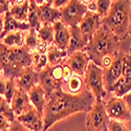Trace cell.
<instances>
[{
    "label": "cell",
    "mask_w": 131,
    "mask_h": 131,
    "mask_svg": "<svg viewBox=\"0 0 131 131\" xmlns=\"http://www.w3.org/2000/svg\"><path fill=\"white\" fill-rule=\"evenodd\" d=\"M39 16L42 24H50L61 20L60 9L52 7L46 2L39 5Z\"/></svg>",
    "instance_id": "19"
},
{
    "label": "cell",
    "mask_w": 131,
    "mask_h": 131,
    "mask_svg": "<svg viewBox=\"0 0 131 131\" xmlns=\"http://www.w3.org/2000/svg\"><path fill=\"white\" fill-rule=\"evenodd\" d=\"M28 1H34L38 5H41V4H43V1H44V0H28Z\"/></svg>",
    "instance_id": "45"
},
{
    "label": "cell",
    "mask_w": 131,
    "mask_h": 131,
    "mask_svg": "<svg viewBox=\"0 0 131 131\" xmlns=\"http://www.w3.org/2000/svg\"><path fill=\"white\" fill-rule=\"evenodd\" d=\"M54 36H53V45L59 49L66 50L68 47V43L70 39L69 28L64 25L61 21H57L53 23Z\"/></svg>",
    "instance_id": "17"
},
{
    "label": "cell",
    "mask_w": 131,
    "mask_h": 131,
    "mask_svg": "<svg viewBox=\"0 0 131 131\" xmlns=\"http://www.w3.org/2000/svg\"><path fill=\"white\" fill-rule=\"evenodd\" d=\"M69 32H70V39L68 43V47L66 49L68 57L75 51H84V49L86 48L89 42V39L84 36L79 25L69 26Z\"/></svg>",
    "instance_id": "12"
},
{
    "label": "cell",
    "mask_w": 131,
    "mask_h": 131,
    "mask_svg": "<svg viewBox=\"0 0 131 131\" xmlns=\"http://www.w3.org/2000/svg\"><path fill=\"white\" fill-rule=\"evenodd\" d=\"M38 32L35 28H31L29 29V32H28V35L25 37V41H24V45L27 46L30 50H35L37 45L39 44V38H38Z\"/></svg>",
    "instance_id": "30"
},
{
    "label": "cell",
    "mask_w": 131,
    "mask_h": 131,
    "mask_svg": "<svg viewBox=\"0 0 131 131\" xmlns=\"http://www.w3.org/2000/svg\"><path fill=\"white\" fill-rule=\"evenodd\" d=\"M48 47H49L48 44H46V43L40 41V42H39V44H38L37 47H36V49H35V51L38 52V53H46Z\"/></svg>",
    "instance_id": "40"
},
{
    "label": "cell",
    "mask_w": 131,
    "mask_h": 131,
    "mask_svg": "<svg viewBox=\"0 0 131 131\" xmlns=\"http://www.w3.org/2000/svg\"><path fill=\"white\" fill-rule=\"evenodd\" d=\"M108 130L109 131H129L127 127L116 119H110L108 123Z\"/></svg>",
    "instance_id": "34"
},
{
    "label": "cell",
    "mask_w": 131,
    "mask_h": 131,
    "mask_svg": "<svg viewBox=\"0 0 131 131\" xmlns=\"http://www.w3.org/2000/svg\"><path fill=\"white\" fill-rule=\"evenodd\" d=\"M38 38L41 42H44L46 44L50 45L53 43V36H54V29L53 26L50 24H43L41 28L37 31Z\"/></svg>",
    "instance_id": "26"
},
{
    "label": "cell",
    "mask_w": 131,
    "mask_h": 131,
    "mask_svg": "<svg viewBox=\"0 0 131 131\" xmlns=\"http://www.w3.org/2000/svg\"><path fill=\"white\" fill-rule=\"evenodd\" d=\"M9 122L3 115H0V131H8L9 129Z\"/></svg>",
    "instance_id": "38"
},
{
    "label": "cell",
    "mask_w": 131,
    "mask_h": 131,
    "mask_svg": "<svg viewBox=\"0 0 131 131\" xmlns=\"http://www.w3.org/2000/svg\"><path fill=\"white\" fill-rule=\"evenodd\" d=\"M82 2H83L84 4H86V5H88V4H90L91 2H94V0H82Z\"/></svg>",
    "instance_id": "46"
},
{
    "label": "cell",
    "mask_w": 131,
    "mask_h": 131,
    "mask_svg": "<svg viewBox=\"0 0 131 131\" xmlns=\"http://www.w3.org/2000/svg\"><path fill=\"white\" fill-rule=\"evenodd\" d=\"M123 56L124 52L118 51L117 54L114 57L111 65L104 71V83H105V89H107V91H109L110 87L122 77Z\"/></svg>",
    "instance_id": "9"
},
{
    "label": "cell",
    "mask_w": 131,
    "mask_h": 131,
    "mask_svg": "<svg viewBox=\"0 0 131 131\" xmlns=\"http://www.w3.org/2000/svg\"><path fill=\"white\" fill-rule=\"evenodd\" d=\"M48 65L47 54L46 53H38L32 51V66L37 72H40Z\"/></svg>",
    "instance_id": "27"
},
{
    "label": "cell",
    "mask_w": 131,
    "mask_h": 131,
    "mask_svg": "<svg viewBox=\"0 0 131 131\" xmlns=\"http://www.w3.org/2000/svg\"><path fill=\"white\" fill-rule=\"evenodd\" d=\"M0 115H3L5 118H7L9 123L16 119V114L10 107V104L6 102L3 95H0Z\"/></svg>",
    "instance_id": "28"
},
{
    "label": "cell",
    "mask_w": 131,
    "mask_h": 131,
    "mask_svg": "<svg viewBox=\"0 0 131 131\" xmlns=\"http://www.w3.org/2000/svg\"><path fill=\"white\" fill-rule=\"evenodd\" d=\"M110 92H114V95L116 97H123L127 93L131 91V80L127 79L125 77L119 78L109 89Z\"/></svg>",
    "instance_id": "21"
},
{
    "label": "cell",
    "mask_w": 131,
    "mask_h": 131,
    "mask_svg": "<svg viewBox=\"0 0 131 131\" xmlns=\"http://www.w3.org/2000/svg\"><path fill=\"white\" fill-rule=\"evenodd\" d=\"M111 0H96V12L101 17H105L111 7Z\"/></svg>",
    "instance_id": "32"
},
{
    "label": "cell",
    "mask_w": 131,
    "mask_h": 131,
    "mask_svg": "<svg viewBox=\"0 0 131 131\" xmlns=\"http://www.w3.org/2000/svg\"><path fill=\"white\" fill-rule=\"evenodd\" d=\"M84 75V82L87 89L93 93L95 101H102L103 97L106 96V89L104 87V69L93 62H90Z\"/></svg>",
    "instance_id": "5"
},
{
    "label": "cell",
    "mask_w": 131,
    "mask_h": 131,
    "mask_svg": "<svg viewBox=\"0 0 131 131\" xmlns=\"http://www.w3.org/2000/svg\"><path fill=\"white\" fill-rule=\"evenodd\" d=\"M106 112L111 119L121 122H128L131 119V111L121 97H111L105 105Z\"/></svg>",
    "instance_id": "8"
},
{
    "label": "cell",
    "mask_w": 131,
    "mask_h": 131,
    "mask_svg": "<svg viewBox=\"0 0 131 131\" xmlns=\"http://www.w3.org/2000/svg\"><path fill=\"white\" fill-rule=\"evenodd\" d=\"M128 35L131 36V15H130V23H129V30H128Z\"/></svg>",
    "instance_id": "47"
},
{
    "label": "cell",
    "mask_w": 131,
    "mask_h": 131,
    "mask_svg": "<svg viewBox=\"0 0 131 131\" xmlns=\"http://www.w3.org/2000/svg\"><path fill=\"white\" fill-rule=\"evenodd\" d=\"M16 90V83L15 80L10 79V80H6L5 81V92H4V99L6 100V102L8 104L12 103L13 100V96Z\"/></svg>",
    "instance_id": "31"
},
{
    "label": "cell",
    "mask_w": 131,
    "mask_h": 131,
    "mask_svg": "<svg viewBox=\"0 0 131 131\" xmlns=\"http://www.w3.org/2000/svg\"><path fill=\"white\" fill-rule=\"evenodd\" d=\"M26 0H15V5H20V4H23Z\"/></svg>",
    "instance_id": "44"
},
{
    "label": "cell",
    "mask_w": 131,
    "mask_h": 131,
    "mask_svg": "<svg viewBox=\"0 0 131 131\" xmlns=\"http://www.w3.org/2000/svg\"><path fill=\"white\" fill-rule=\"evenodd\" d=\"M123 100H124V102L126 103V105H127L128 109L131 111V91H130L129 93H127L126 95H124V96H123Z\"/></svg>",
    "instance_id": "42"
},
{
    "label": "cell",
    "mask_w": 131,
    "mask_h": 131,
    "mask_svg": "<svg viewBox=\"0 0 131 131\" xmlns=\"http://www.w3.org/2000/svg\"><path fill=\"white\" fill-rule=\"evenodd\" d=\"M110 117L106 112L103 101H95L92 109L87 114L86 127L87 131H107Z\"/></svg>",
    "instance_id": "7"
},
{
    "label": "cell",
    "mask_w": 131,
    "mask_h": 131,
    "mask_svg": "<svg viewBox=\"0 0 131 131\" xmlns=\"http://www.w3.org/2000/svg\"><path fill=\"white\" fill-rule=\"evenodd\" d=\"M31 106H32V104L29 100L28 93L26 91H24L23 89H21L16 86V90H15V93L13 96L12 103H10V107H12L15 114L17 116L23 114Z\"/></svg>",
    "instance_id": "15"
},
{
    "label": "cell",
    "mask_w": 131,
    "mask_h": 131,
    "mask_svg": "<svg viewBox=\"0 0 131 131\" xmlns=\"http://www.w3.org/2000/svg\"><path fill=\"white\" fill-rule=\"evenodd\" d=\"M71 77H72V70L67 66L66 64L63 65V82H64V84L67 83L70 80Z\"/></svg>",
    "instance_id": "37"
},
{
    "label": "cell",
    "mask_w": 131,
    "mask_h": 131,
    "mask_svg": "<svg viewBox=\"0 0 131 131\" xmlns=\"http://www.w3.org/2000/svg\"><path fill=\"white\" fill-rule=\"evenodd\" d=\"M15 83L17 87L23 89L26 92H29L32 87L39 84V72L35 70L32 65L31 66H27L15 80Z\"/></svg>",
    "instance_id": "13"
},
{
    "label": "cell",
    "mask_w": 131,
    "mask_h": 131,
    "mask_svg": "<svg viewBox=\"0 0 131 131\" xmlns=\"http://www.w3.org/2000/svg\"><path fill=\"white\" fill-rule=\"evenodd\" d=\"M16 119L30 131H42L43 124H44L43 123V116L39 114V112L34 106H31L23 114L18 115Z\"/></svg>",
    "instance_id": "11"
},
{
    "label": "cell",
    "mask_w": 131,
    "mask_h": 131,
    "mask_svg": "<svg viewBox=\"0 0 131 131\" xmlns=\"http://www.w3.org/2000/svg\"><path fill=\"white\" fill-rule=\"evenodd\" d=\"M30 29V25L28 22H21V21L16 20L10 12L5 13V19H4V27H3V31L1 35V39H3L8 32L12 31H18V30H29Z\"/></svg>",
    "instance_id": "20"
},
{
    "label": "cell",
    "mask_w": 131,
    "mask_h": 131,
    "mask_svg": "<svg viewBox=\"0 0 131 131\" xmlns=\"http://www.w3.org/2000/svg\"><path fill=\"white\" fill-rule=\"evenodd\" d=\"M2 75H3V74H2V68L0 67V80L3 79V78H2Z\"/></svg>",
    "instance_id": "49"
},
{
    "label": "cell",
    "mask_w": 131,
    "mask_h": 131,
    "mask_svg": "<svg viewBox=\"0 0 131 131\" xmlns=\"http://www.w3.org/2000/svg\"><path fill=\"white\" fill-rule=\"evenodd\" d=\"M121 40L108 26L102 24L100 28L89 40L84 51L88 54L89 59L101 67L103 58H114L119 49Z\"/></svg>",
    "instance_id": "3"
},
{
    "label": "cell",
    "mask_w": 131,
    "mask_h": 131,
    "mask_svg": "<svg viewBox=\"0 0 131 131\" xmlns=\"http://www.w3.org/2000/svg\"><path fill=\"white\" fill-rule=\"evenodd\" d=\"M50 71H51L52 77L57 81L63 82V65L62 64L56 65V66H50Z\"/></svg>",
    "instance_id": "35"
},
{
    "label": "cell",
    "mask_w": 131,
    "mask_h": 131,
    "mask_svg": "<svg viewBox=\"0 0 131 131\" xmlns=\"http://www.w3.org/2000/svg\"><path fill=\"white\" fill-rule=\"evenodd\" d=\"M61 22L66 26L78 25L82 21L84 15L88 12V7L80 0H69L60 8Z\"/></svg>",
    "instance_id": "6"
},
{
    "label": "cell",
    "mask_w": 131,
    "mask_h": 131,
    "mask_svg": "<svg viewBox=\"0 0 131 131\" xmlns=\"http://www.w3.org/2000/svg\"><path fill=\"white\" fill-rule=\"evenodd\" d=\"M28 8H29V1L26 0V1L23 4L20 5H13L12 8L9 9L12 16L18 20L21 21V22H24V21L27 20V14H28Z\"/></svg>",
    "instance_id": "25"
},
{
    "label": "cell",
    "mask_w": 131,
    "mask_h": 131,
    "mask_svg": "<svg viewBox=\"0 0 131 131\" xmlns=\"http://www.w3.org/2000/svg\"><path fill=\"white\" fill-rule=\"evenodd\" d=\"M9 5L12 4L8 0H0V14L9 12Z\"/></svg>",
    "instance_id": "39"
},
{
    "label": "cell",
    "mask_w": 131,
    "mask_h": 131,
    "mask_svg": "<svg viewBox=\"0 0 131 131\" xmlns=\"http://www.w3.org/2000/svg\"><path fill=\"white\" fill-rule=\"evenodd\" d=\"M83 84H84V80L82 78H80L79 75H72L70 78V80L67 82L68 88L70 90L71 93L77 94L79 92H81L83 89Z\"/></svg>",
    "instance_id": "29"
},
{
    "label": "cell",
    "mask_w": 131,
    "mask_h": 131,
    "mask_svg": "<svg viewBox=\"0 0 131 131\" xmlns=\"http://www.w3.org/2000/svg\"><path fill=\"white\" fill-rule=\"evenodd\" d=\"M44 1H45L46 3H48L49 5H51V4H52V0H44Z\"/></svg>",
    "instance_id": "48"
},
{
    "label": "cell",
    "mask_w": 131,
    "mask_h": 131,
    "mask_svg": "<svg viewBox=\"0 0 131 131\" xmlns=\"http://www.w3.org/2000/svg\"><path fill=\"white\" fill-rule=\"evenodd\" d=\"M95 103V97L89 89H83L73 94L64 92L59 86L46 100L43 115V129L47 131L54 123L77 112L88 113Z\"/></svg>",
    "instance_id": "1"
},
{
    "label": "cell",
    "mask_w": 131,
    "mask_h": 131,
    "mask_svg": "<svg viewBox=\"0 0 131 131\" xmlns=\"http://www.w3.org/2000/svg\"><path fill=\"white\" fill-rule=\"evenodd\" d=\"M63 84H64L63 82H59L52 77L49 64L42 71L39 72V85L44 90L46 100L59 86H63Z\"/></svg>",
    "instance_id": "16"
},
{
    "label": "cell",
    "mask_w": 131,
    "mask_h": 131,
    "mask_svg": "<svg viewBox=\"0 0 131 131\" xmlns=\"http://www.w3.org/2000/svg\"><path fill=\"white\" fill-rule=\"evenodd\" d=\"M8 1L10 2V4H12V5H15V0H8Z\"/></svg>",
    "instance_id": "50"
},
{
    "label": "cell",
    "mask_w": 131,
    "mask_h": 131,
    "mask_svg": "<svg viewBox=\"0 0 131 131\" xmlns=\"http://www.w3.org/2000/svg\"><path fill=\"white\" fill-rule=\"evenodd\" d=\"M69 0H52V7L54 8H61L62 6H64Z\"/></svg>",
    "instance_id": "41"
},
{
    "label": "cell",
    "mask_w": 131,
    "mask_h": 131,
    "mask_svg": "<svg viewBox=\"0 0 131 131\" xmlns=\"http://www.w3.org/2000/svg\"><path fill=\"white\" fill-rule=\"evenodd\" d=\"M131 15V0H114L108 14L103 17L102 24L108 26L119 40L128 36Z\"/></svg>",
    "instance_id": "4"
},
{
    "label": "cell",
    "mask_w": 131,
    "mask_h": 131,
    "mask_svg": "<svg viewBox=\"0 0 131 131\" xmlns=\"http://www.w3.org/2000/svg\"><path fill=\"white\" fill-rule=\"evenodd\" d=\"M130 52H131V47H130Z\"/></svg>",
    "instance_id": "51"
},
{
    "label": "cell",
    "mask_w": 131,
    "mask_h": 131,
    "mask_svg": "<svg viewBox=\"0 0 131 131\" xmlns=\"http://www.w3.org/2000/svg\"><path fill=\"white\" fill-rule=\"evenodd\" d=\"M122 75L131 80V54L124 53L123 56V70Z\"/></svg>",
    "instance_id": "33"
},
{
    "label": "cell",
    "mask_w": 131,
    "mask_h": 131,
    "mask_svg": "<svg viewBox=\"0 0 131 131\" xmlns=\"http://www.w3.org/2000/svg\"><path fill=\"white\" fill-rule=\"evenodd\" d=\"M46 54H47L48 64L50 65V66H56V65L62 64L63 61L66 59V57H68L67 50L59 49L54 45H50L48 47Z\"/></svg>",
    "instance_id": "22"
},
{
    "label": "cell",
    "mask_w": 131,
    "mask_h": 131,
    "mask_svg": "<svg viewBox=\"0 0 131 131\" xmlns=\"http://www.w3.org/2000/svg\"><path fill=\"white\" fill-rule=\"evenodd\" d=\"M101 25H102L101 16L95 12L88 10V12L84 15L82 21L80 22L79 27H80L81 31L84 34V36L90 40L92 38V36L95 34V31L100 28Z\"/></svg>",
    "instance_id": "10"
},
{
    "label": "cell",
    "mask_w": 131,
    "mask_h": 131,
    "mask_svg": "<svg viewBox=\"0 0 131 131\" xmlns=\"http://www.w3.org/2000/svg\"><path fill=\"white\" fill-rule=\"evenodd\" d=\"M27 21L31 28H35L37 31L41 28L42 23L40 21L39 16V5L34 2L29 1V8H28V14H27Z\"/></svg>",
    "instance_id": "23"
},
{
    "label": "cell",
    "mask_w": 131,
    "mask_h": 131,
    "mask_svg": "<svg viewBox=\"0 0 131 131\" xmlns=\"http://www.w3.org/2000/svg\"><path fill=\"white\" fill-rule=\"evenodd\" d=\"M24 34L23 31L18 30V31H12L8 32V34L3 38V44L7 45V46H23L24 45Z\"/></svg>",
    "instance_id": "24"
},
{
    "label": "cell",
    "mask_w": 131,
    "mask_h": 131,
    "mask_svg": "<svg viewBox=\"0 0 131 131\" xmlns=\"http://www.w3.org/2000/svg\"><path fill=\"white\" fill-rule=\"evenodd\" d=\"M31 65L32 51L27 46H7L0 43V67L5 80H16L25 67Z\"/></svg>",
    "instance_id": "2"
},
{
    "label": "cell",
    "mask_w": 131,
    "mask_h": 131,
    "mask_svg": "<svg viewBox=\"0 0 131 131\" xmlns=\"http://www.w3.org/2000/svg\"><path fill=\"white\" fill-rule=\"evenodd\" d=\"M3 27H4V22L2 18L0 17V39H1V35H2V31H3Z\"/></svg>",
    "instance_id": "43"
},
{
    "label": "cell",
    "mask_w": 131,
    "mask_h": 131,
    "mask_svg": "<svg viewBox=\"0 0 131 131\" xmlns=\"http://www.w3.org/2000/svg\"><path fill=\"white\" fill-rule=\"evenodd\" d=\"M89 57L84 51H75L68 57L66 65L78 75H84L89 64Z\"/></svg>",
    "instance_id": "14"
},
{
    "label": "cell",
    "mask_w": 131,
    "mask_h": 131,
    "mask_svg": "<svg viewBox=\"0 0 131 131\" xmlns=\"http://www.w3.org/2000/svg\"><path fill=\"white\" fill-rule=\"evenodd\" d=\"M28 96L32 106L37 109L39 114L43 116L44 115V108L46 105V96L43 88L39 84H37L30 89V91L28 92Z\"/></svg>",
    "instance_id": "18"
},
{
    "label": "cell",
    "mask_w": 131,
    "mask_h": 131,
    "mask_svg": "<svg viewBox=\"0 0 131 131\" xmlns=\"http://www.w3.org/2000/svg\"><path fill=\"white\" fill-rule=\"evenodd\" d=\"M8 131H30V130L27 129L25 126H23L19 121L15 119L14 122L10 123V126H9Z\"/></svg>",
    "instance_id": "36"
}]
</instances>
